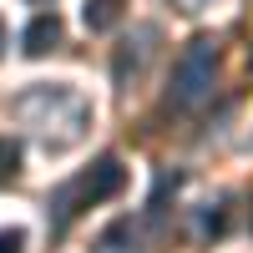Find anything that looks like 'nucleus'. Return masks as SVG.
Listing matches in <instances>:
<instances>
[{
	"mask_svg": "<svg viewBox=\"0 0 253 253\" xmlns=\"http://www.w3.org/2000/svg\"><path fill=\"white\" fill-rule=\"evenodd\" d=\"M10 112L46 152H71L91 126V101L66 81H36L10 101Z\"/></svg>",
	"mask_w": 253,
	"mask_h": 253,
	"instance_id": "nucleus-1",
	"label": "nucleus"
},
{
	"mask_svg": "<svg viewBox=\"0 0 253 253\" xmlns=\"http://www.w3.org/2000/svg\"><path fill=\"white\" fill-rule=\"evenodd\" d=\"M126 187V167L117 162V157H96L86 172H76L71 182H61L56 193H51V203H46V218H51V233L61 238L66 228L86 213V208H96V203H112L117 193Z\"/></svg>",
	"mask_w": 253,
	"mask_h": 253,
	"instance_id": "nucleus-2",
	"label": "nucleus"
},
{
	"mask_svg": "<svg viewBox=\"0 0 253 253\" xmlns=\"http://www.w3.org/2000/svg\"><path fill=\"white\" fill-rule=\"evenodd\" d=\"M213 76H218V36H193L172 66V86H167V107L177 112H198L213 96Z\"/></svg>",
	"mask_w": 253,
	"mask_h": 253,
	"instance_id": "nucleus-3",
	"label": "nucleus"
},
{
	"mask_svg": "<svg viewBox=\"0 0 253 253\" xmlns=\"http://www.w3.org/2000/svg\"><path fill=\"white\" fill-rule=\"evenodd\" d=\"M157 41H162V31H157V26H137V31L117 46V56H112V81H117L122 91H126V86H132V81L147 71V61H152Z\"/></svg>",
	"mask_w": 253,
	"mask_h": 253,
	"instance_id": "nucleus-4",
	"label": "nucleus"
},
{
	"mask_svg": "<svg viewBox=\"0 0 253 253\" xmlns=\"http://www.w3.org/2000/svg\"><path fill=\"white\" fill-rule=\"evenodd\" d=\"M61 15L51 10V15H36L31 26H26V36H20V46H26V56H46V51H56L61 46Z\"/></svg>",
	"mask_w": 253,
	"mask_h": 253,
	"instance_id": "nucleus-5",
	"label": "nucleus"
},
{
	"mask_svg": "<svg viewBox=\"0 0 253 253\" xmlns=\"http://www.w3.org/2000/svg\"><path fill=\"white\" fill-rule=\"evenodd\" d=\"M91 253H142V223L117 218L107 233L96 238V248H91Z\"/></svg>",
	"mask_w": 253,
	"mask_h": 253,
	"instance_id": "nucleus-6",
	"label": "nucleus"
},
{
	"mask_svg": "<svg viewBox=\"0 0 253 253\" xmlns=\"http://www.w3.org/2000/svg\"><path fill=\"white\" fill-rule=\"evenodd\" d=\"M122 15H126V0H86V10H81V20H86V31L91 36H107L122 26Z\"/></svg>",
	"mask_w": 253,
	"mask_h": 253,
	"instance_id": "nucleus-7",
	"label": "nucleus"
},
{
	"mask_svg": "<svg viewBox=\"0 0 253 253\" xmlns=\"http://www.w3.org/2000/svg\"><path fill=\"white\" fill-rule=\"evenodd\" d=\"M228 233V208L218 203H208V208H198V238H223Z\"/></svg>",
	"mask_w": 253,
	"mask_h": 253,
	"instance_id": "nucleus-8",
	"label": "nucleus"
},
{
	"mask_svg": "<svg viewBox=\"0 0 253 253\" xmlns=\"http://www.w3.org/2000/svg\"><path fill=\"white\" fill-rule=\"evenodd\" d=\"M15 177H20V142L0 137V182H15Z\"/></svg>",
	"mask_w": 253,
	"mask_h": 253,
	"instance_id": "nucleus-9",
	"label": "nucleus"
},
{
	"mask_svg": "<svg viewBox=\"0 0 253 253\" xmlns=\"http://www.w3.org/2000/svg\"><path fill=\"white\" fill-rule=\"evenodd\" d=\"M26 248V228H0V253H20Z\"/></svg>",
	"mask_w": 253,
	"mask_h": 253,
	"instance_id": "nucleus-10",
	"label": "nucleus"
},
{
	"mask_svg": "<svg viewBox=\"0 0 253 253\" xmlns=\"http://www.w3.org/2000/svg\"><path fill=\"white\" fill-rule=\"evenodd\" d=\"M0 51H5V20H0Z\"/></svg>",
	"mask_w": 253,
	"mask_h": 253,
	"instance_id": "nucleus-11",
	"label": "nucleus"
},
{
	"mask_svg": "<svg viewBox=\"0 0 253 253\" xmlns=\"http://www.w3.org/2000/svg\"><path fill=\"white\" fill-rule=\"evenodd\" d=\"M26 5H51V0H26Z\"/></svg>",
	"mask_w": 253,
	"mask_h": 253,
	"instance_id": "nucleus-12",
	"label": "nucleus"
}]
</instances>
